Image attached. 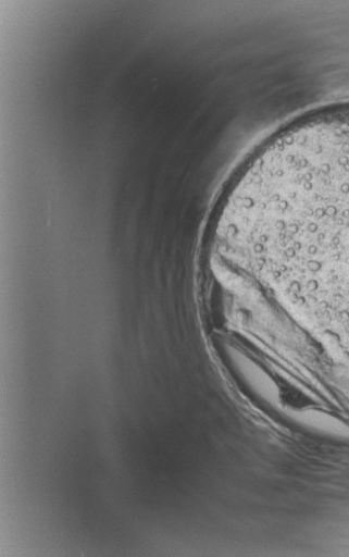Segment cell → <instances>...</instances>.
Returning <instances> with one entry per match:
<instances>
[{
    "label": "cell",
    "instance_id": "obj_1",
    "mask_svg": "<svg viewBox=\"0 0 349 557\" xmlns=\"http://www.w3.org/2000/svg\"><path fill=\"white\" fill-rule=\"evenodd\" d=\"M225 259L251 270L349 360V117L261 157L220 219Z\"/></svg>",
    "mask_w": 349,
    "mask_h": 557
}]
</instances>
